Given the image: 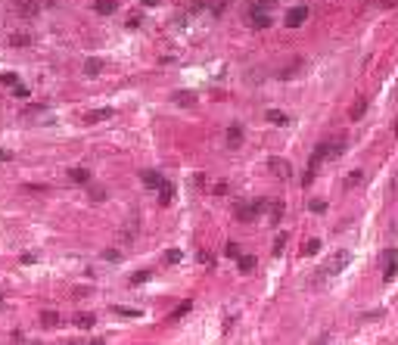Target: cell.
I'll list each match as a JSON object with an SVG mask.
<instances>
[{"instance_id": "1", "label": "cell", "mask_w": 398, "mask_h": 345, "mask_svg": "<svg viewBox=\"0 0 398 345\" xmlns=\"http://www.w3.org/2000/svg\"><path fill=\"white\" fill-rule=\"evenodd\" d=\"M349 262H352V252H349V249H336L333 255L327 258V264H324V271H320V274H330V277H333V274H342L345 267H349Z\"/></svg>"}, {"instance_id": "2", "label": "cell", "mask_w": 398, "mask_h": 345, "mask_svg": "<svg viewBox=\"0 0 398 345\" xmlns=\"http://www.w3.org/2000/svg\"><path fill=\"white\" fill-rule=\"evenodd\" d=\"M265 208H268V199H255V203H240L233 208V215L240 218V221H252V218H258Z\"/></svg>"}, {"instance_id": "3", "label": "cell", "mask_w": 398, "mask_h": 345, "mask_svg": "<svg viewBox=\"0 0 398 345\" xmlns=\"http://www.w3.org/2000/svg\"><path fill=\"white\" fill-rule=\"evenodd\" d=\"M268 168H271V171H274L277 174V178H293V165L290 162H286V159H280V156H274V159H268Z\"/></svg>"}, {"instance_id": "4", "label": "cell", "mask_w": 398, "mask_h": 345, "mask_svg": "<svg viewBox=\"0 0 398 345\" xmlns=\"http://www.w3.org/2000/svg\"><path fill=\"white\" fill-rule=\"evenodd\" d=\"M308 19V6H293L290 13H286V19H283V25L286 28H299V25Z\"/></svg>"}, {"instance_id": "5", "label": "cell", "mask_w": 398, "mask_h": 345, "mask_svg": "<svg viewBox=\"0 0 398 345\" xmlns=\"http://www.w3.org/2000/svg\"><path fill=\"white\" fill-rule=\"evenodd\" d=\"M395 255H398L395 249H386V252H383V277H386V280H395V274H398Z\"/></svg>"}, {"instance_id": "6", "label": "cell", "mask_w": 398, "mask_h": 345, "mask_svg": "<svg viewBox=\"0 0 398 345\" xmlns=\"http://www.w3.org/2000/svg\"><path fill=\"white\" fill-rule=\"evenodd\" d=\"M224 140H227V149H240L243 146V124H230Z\"/></svg>"}, {"instance_id": "7", "label": "cell", "mask_w": 398, "mask_h": 345, "mask_svg": "<svg viewBox=\"0 0 398 345\" xmlns=\"http://www.w3.org/2000/svg\"><path fill=\"white\" fill-rule=\"evenodd\" d=\"M324 159H330V153H327V143H320V146L311 153V162H308V171H317V165L324 162Z\"/></svg>"}, {"instance_id": "8", "label": "cell", "mask_w": 398, "mask_h": 345, "mask_svg": "<svg viewBox=\"0 0 398 345\" xmlns=\"http://www.w3.org/2000/svg\"><path fill=\"white\" fill-rule=\"evenodd\" d=\"M106 119H112V109H94V112H87V115H84V122H87V124H97V122H106Z\"/></svg>"}, {"instance_id": "9", "label": "cell", "mask_w": 398, "mask_h": 345, "mask_svg": "<svg viewBox=\"0 0 398 345\" xmlns=\"http://www.w3.org/2000/svg\"><path fill=\"white\" fill-rule=\"evenodd\" d=\"M94 324H97V317L90 314V311H81V314H75V326H78V330H90Z\"/></svg>"}, {"instance_id": "10", "label": "cell", "mask_w": 398, "mask_h": 345, "mask_svg": "<svg viewBox=\"0 0 398 345\" xmlns=\"http://www.w3.org/2000/svg\"><path fill=\"white\" fill-rule=\"evenodd\" d=\"M100 72H103V60H97V56H90V60L84 62V75H87V78H97Z\"/></svg>"}, {"instance_id": "11", "label": "cell", "mask_w": 398, "mask_h": 345, "mask_svg": "<svg viewBox=\"0 0 398 345\" xmlns=\"http://www.w3.org/2000/svg\"><path fill=\"white\" fill-rule=\"evenodd\" d=\"M16 10H19V16H35L41 10V3H38V0H19Z\"/></svg>"}, {"instance_id": "12", "label": "cell", "mask_w": 398, "mask_h": 345, "mask_svg": "<svg viewBox=\"0 0 398 345\" xmlns=\"http://www.w3.org/2000/svg\"><path fill=\"white\" fill-rule=\"evenodd\" d=\"M265 119H268L271 124H290V115H286V112H280V109H268V112H265Z\"/></svg>"}, {"instance_id": "13", "label": "cell", "mask_w": 398, "mask_h": 345, "mask_svg": "<svg viewBox=\"0 0 398 345\" xmlns=\"http://www.w3.org/2000/svg\"><path fill=\"white\" fill-rule=\"evenodd\" d=\"M162 174H159V171H143V183H147V187L149 190H159V187H162Z\"/></svg>"}, {"instance_id": "14", "label": "cell", "mask_w": 398, "mask_h": 345, "mask_svg": "<svg viewBox=\"0 0 398 345\" xmlns=\"http://www.w3.org/2000/svg\"><path fill=\"white\" fill-rule=\"evenodd\" d=\"M171 199H174V187L168 181H162V187H159V203L162 205H171Z\"/></svg>"}, {"instance_id": "15", "label": "cell", "mask_w": 398, "mask_h": 345, "mask_svg": "<svg viewBox=\"0 0 398 345\" xmlns=\"http://www.w3.org/2000/svg\"><path fill=\"white\" fill-rule=\"evenodd\" d=\"M94 10H97L100 16H112V13L118 10V3H115V0H97V3H94Z\"/></svg>"}, {"instance_id": "16", "label": "cell", "mask_w": 398, "mask_h": 345, "mask_svg": "<svg viewBox=\"0 0 398 345\" xmlns=\"http://www.w3.org/2000/svg\"><path fill=\"white\" fill-rule=\"evenodd\" d=\"M236 267H240V274L255 271V255H240V258H236Z\"/></svg>"}, {"instance_id": "17", "label": "cell", "mask_w": 398, "mask_h": 345, "mask_svg": "<svg viewBox=\"0 0 398 345\" xmlns=\"http://www.w3.org/2000/svg\"><path fill=\"white\" fill-rule=\"evenodd\" d=\"M69 181H72V183H87V181H90V171H87V168H72V171H69Z\"/></svg>"}, {"instance_id": "18", "label": "cell", "mask_w": 398, "mask_h": 345, "mask_svg": "<svg viewBox=\"0 0 398 345\" xmlns=\"http://www.w3.org/2000/svg\"><path fill=\"white\" fill-rule=\"evenodd\" d=\"M249 19H252L255 28H268V25H271V13H252L249 10Z\"/></svg>"}, {"instance_id": "19", "label": "cell", "mask_w": 398, "mask_h": 345, "mask_svg": "<svg viewBox=\"0 0 398 345\" xmlns=\"http://www.w3.org/2000/svg\"><path fill=\"white\" fill-rule=\"evenodd\" d=\"M174 103L177 106H193L196 103V94L193 90H181V94H174Z\"/></svg>"}, {"instance_id": "20", "label": "cell", "mask_w": 398, "mask_h": 345, "mask_svg": "<svg viewBox=\"0 0 398 345\" xmlns=\"http://www.w3.org/2000/svg\"><path fill=\"white\" fill-rule=\"evenodd\" d=\"M190 308H193V302H184V305H177V308L171 311V314H168V321H171V324H177V321H181V317L187 314Z\"/></svg>"}, {"instance_id": "21", "label": "cell", "mask_w": 398, "mask_h": 345, "mask_svg": "<svg viewBox=\"0 0 398 345\" xmlns=\"http://www.w3.org/2000/svg\"><path fill=\"white\" fill-rule=\"evenodd\" d=\"M364 112H367V100H358V103L352 106V122H358V119H364Z\"/></svg>"}, {"instance_id": "22", "label": "cell", "mask_w": 398, "mask_h": 345, "mask_svg": "<svg viewBox=\"0 0 398 345\" xmlns=\"http://www.w3.org/2000/svg\"><path fill=\"white\" fill-rule=\"evenodd\" d=\"M112 314H118V317H140L143 311H140V308H122V305H115Z\"/></svg>"}, {"instance_id": "23", "label": "cell", "mask_w": 398, "mask_h": 345, "mask_svg": "<svg viewBox=\"0 0 398 345\" xmlns=\"http://www.w3.org/2000/svg\"><path fill=\"white\" fill-rule=\"evenodd\" d=\"M286 240H290V233H277V240H274V255H283V249H286Z\"/></svg>"}, {"instance_id": "24", "label": "cell", "mask_w": 398, "mask_h": 345, "mask_svg": "<svg viewBox=\"0 0 398 345\" xmlns=\"http://www.w3.org/2000/svg\"><path fill=\"white\" fill-rule=\"evenodd\" d=\"M41 324H44V326H56L59 324V314H56V311H41Z\"/></svg>"}, {"instance_id": "25", "label": "cell", "mask_w": 398, "mask_h": 345, "mask_svg": "<svg viewBox=\"0 0 398 345\" xmlns=\"http://www.w3.org/2000/svg\"><path fill=\"white\" fill-rule=\"evenodd\" d=\"M277 0H255L252 3V13H271V6H274Z\"/></svg>"}, {"instance_id": "26", "label": "cell", "mask_w": 398, "mask_h": 345, "mask_svg": "<svg viewBox=\"0 0 398 345\" xmlns=\"http://www.w3.org/2000/svg\"><path fill=\"white\" fill-rule=\"evenodd\" d=\"M361 181H364V171H352V174H349V178H345V187H349V190H352V187H358V183H361Z\"/></svg>"}, {"instance_id": "27", "label": "cell", "mask_w": 398, "mask_h": 345, "mask_svg": "<svg viewBox=\"0 0 398 345\" xmlns=\"http://www.w3.org/2000/svg\"><path fill=\"white\" fill-rule=\"evenodd\" d=\"M181 258H184V255H181V249H168V252H165V264H177Z\"/></svg>"}, {"instance_id": "28", "label": "cell", "mask_w": 398, "mask_h": 345, "mask_svg": "<svg viewBox=\"0 0 398 345\" xmlns=\"http://www.w3.org/2000/svg\"><path fill=\"white\" fill-rule=\"evenodd\" d=\"M317 252H320V240H317V237L305 243V255H317Z\"/></svg>"}, {"instance_id": "29", "label": "cell", "mask_w": 398, "mask_h": 345, "mask_svg": "<svg viewBox=\"0 0 398 345\" xmlns=\"http://www.w3.org/2000/svg\"><path fill=\"white\" fill-rule=\"evenodd\" d=\"M299 69H302V60H295L290 69H283V72H280V78H295V72H299Z\"/></svg>"}, {"instance_id": "30", "label": "cell", "mask_w": 398, "mask_h": 345, "mask_svg": "<svg viewBox=\"0 0 398 345\" xmlns=\"http://www.w3.org/2000/svg\"><path fill=\"white\" fill-rule=\"evenodd\" d=\"M10 44H13V47H28V44H31V38H28V35H13V38H10Z\"/></svg>"}, {"instance_id": "31", "label": "cell", "mask_w": 398, "mask_h": 345, "mask_svg": "<svg viewBox=\"0 0 398 345\" xmlns=\"http://www.w3.org/2000/svg\"><path fill=\"white\" fill-rule=\"evenodd\" d=\"M149 277H152L149 271H137V274H134V277H131V283H134V286H140V283H147V280H149Z\"/></svg>"}, {"instance_id": "32", "label": "cell", "mask_w": 398, "mask_h": 345, "mask_svg": "<svg viewBox=\"0 0 398 345\" xmlns=\"http://www.w3.org/2000/svg\"><path fill=\"white\" fill-rule=\"evenodd\" d=\"M311 212H314V215H320V212H327V203H324V199H311Z\"/></svg>"}, {"instance_id": "33", "label": "cell", "mask_w": 398, "mask_h": 345, "mask_svg": "<svg viewBox=\"0 0 398 345\" xmlns=\"http://www.w3.org/2000/svg\"><path fill=\"white\" fill-rule=\"evenodd\" d=\"M224 255H227V258H240V246H236V243H227V246H224Z\"/></svg>"}, {"instance_id": "34", "label": "cell", "mask_w": 398, "mask_h": 345, "mask_svg": "<svg viewBox=\"0 0 398 345\" xmlns=\"http://www.w3.org/2000/svg\"><path fill=\"white\" fill-rule=\"evenodd\" d=\"M90 199H94V203H103V199H106V190H100V187H90Z\"/></svg>"}, {"instance_id": "35", "label": "cell", "mask_w": 398, "mask_h": 345, "mask_svg": "<svg viewBox=\"0 0 398 345\" xmlns=\"http://www.w3.org/2000/svg\"><path fill=\"white\" fill-rule=\"evenodd\" d=\"M196 258H199V264H215V258H211L206 249H199V252H196Z\"/></svg>"}, {"instance_id": "36", "label": "cell", "mask_w": 398, "mask_h": 345, "mask_svg": "<svg viewBox=\"0 0 398 345\" xmlns=\"http://www.w3.org/2000/svg\"><path fill=\"white\" fill-rule=\"evenodd\" d=\"M0 81H3V84H10V87H13V84H19V78H16L13 72H3V75H0Z\"/></svg>"}, {"instance_id": "37", "label": "cell", "mask_w": 398, "mask_h": 345, "mask_svg": "<svg viewBox=\"0 0 398 345\" xmlns=\"http://www.w3.org/2000/svg\"><path fill=\"white\" fill-rule=\"evenodd\" d=\"M13 94L25 100V97H28V87H25V84H13Z\"/></svg>"}, {"instance_id": "38", "label": "cell", "mask_w": 398, "mask_h": 345, "mask_svg": "<svg viewBox=\"0 0 398 345\" xmlns=\"http://www.w3.org/2000/svg\"><path fill=\"white\" fill-rule=\"evenodd\" d=\"M125 25H128V28H140V13L128 16V22H125Z\"/></svg>"}, {"instance_id": "39", "label": "cell", "mask_w": 398, "mask_h": 345, "mask_svg": "<svg viewBox=\"0 0 398 345\" xmlns=\"http://www.w3.org/2000/svg\"><path fill=\"white\" fill-rule=\"evenodd\" d=\"M6 159H13V153L10 149H0V162H6Z\"/></svg>"}, {"instance_id": "40", "label": "cell", "mask_w": 398, "mask_h": 345, "mask_svg": "<svg viewBox=\"0 0 398 345\" xmlns=\"http://www.w3.org/2000/svg\"><path fill=\"white\" fill-rule=\"evenodd\" d=\"M140 3H143V6H156L159 0H140Z\"/></svg>"}, {"instance_id": "41", "label": "cell", "mask_w": 398, "mask_h": 345, "mask_svg": "<svg viewBox=\"0 0 398 345\" xmlns=\"http://www.w3.org/2000/svg\"><path fill=\"white\" fill-rule=\"evenodd\" d=\"M90 345H106V339H94V342H90Z\"/></svg>"}, {"instance_id": "42", "label": "cell", "mask_w": 398, "mask_h": 345, "mask_svg": "<svg viewBox=\"0 0 398 345\" xmlns=\"http://www.w3.org/2000/svg\"><path fill=\"white\" fill-rule=\"evenodd\" d=\"M47 3H56V0H47Z\"/></svg>"}, {"instance_id": "43", "label": "cell", "mask_w": 398, "mask_h": 345, "mask_svg": "<svg viewBox=\"0 0 398 345\" xmlns=\"http://www.w3.org/2000/svg\"><path fill=\"white\" fill-rule=\"evenodd\" d=\"M0 305H3V302H0Z\"/></svg>"}]
</instances>
